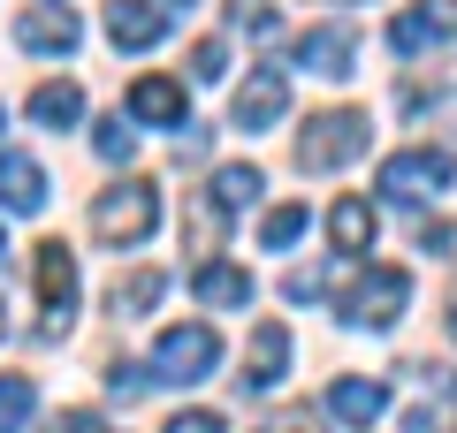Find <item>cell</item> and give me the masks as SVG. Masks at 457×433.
Instances as JSON below:
<instances>
[{
	"label": "cell",
	"mask_w": 457,
	"mask_h": 433,
	"mask_svg": "<svg viewBox=\"0 0 457 433\" xmlns=\"http://www.w3.org/2000/svg\"><path fill=\"white\" fill-rule=\"evenodd\" d=\"M153 228H161V191H153L145 176H130V183H114V191H99V206H92V236H99V243L130 251V243H145Z\"/></svg>",
	"instance_id": "1"
},
{
	"label": "cell",
	"mask_w": 457,
	"mask_h": 433,
	"mask_svg": "<svg viewBox=\"0 0 457 433\" xmlns=\"http://www.w3.org/2000/svg\"><path fill=\"white\" fill-rule=\"evenodd\" d=\"M366 152V114L359 107H328L297 129V167L305 176H328V167H351Z\"/></svg>",
	"instance_id": "2"
},
{
	"label": "cell",
	"mask_w": 457,
	"mask_h": 433,
	"mask_svg": "<svg viewBox=\"0 0 457 433\" xmlns=\"http://www.w3.org/2000/svg\"><path fill=\"white\" fill-rule=\"evenodd\" d=\"M213 365H221V335H213L206 320H191V327H161L145 372H153L161 388H191V380H206Z\"/></svg>",
	"instance_id": "3"
},
{
	"label": "cell",
	"mask_w": 457,
	"mask_h": 433,
	"mask_svg": "<svg viewBox=\"0 0 457 433\" xmlns=\"http://www.w3.org/2000/svg\"><path fill=\"white\" fill-rule=\"evenodd\" d=\"M404 305H411V274L404 266H359V289L343 297V320L381 335V327L404 320Z\"/></svg>",
	"instance_id": "4"
},
{
	"label": "cell",
	"mask_w": 457,
	"mask_h": 433,
	"mask_svg": "<svg viewBox=\"0 0 457 433\" xmlns=\"http://www.w3.org/2000/svg\"><path fill=\"white\" fill-rule=\"evenodd\" d=\"M442 183H450V152L442 144H411V152L381 160V198H396V206H427Z\"/></svg>",
	"instance_id": "5"
},
{
	"label": "cell",
	"mask_w": 457,
	"mask_h": 433,
	"mask_svg": "<svg viewBox=\"0 0 457 433\" xmlns=\"http://www.w3.org/2000/svg\"><path fill=\"white\" fill-rule=\"evenodd\" d=\"M77 251L69 243H38V305H46V327L38 335H69V312H77Z\"/></svg>",
	"instance_id": "6"
},
{
	"label": "cell",
	"mask_w": 457,
	"mask_h": 433,
	"mask_svg": "<svg viewBox=\"0 0 457 433\" xmlns=\"http://www.w3.org/2000/svg\"><path fill=\"white\" fill-rule=\"evenodd\" d=\"M282 114H290V77H282V69H252L245 92L228 99V122L237 129H275Z\"/></svg>",
	"instance_id": "7"
},
{
	"label": "cell",
	"mask_w": 457,
	"mask_h": 433,
	"mask_svg": "<svg viewBox=\"0 0 457 433\" xmlns=\"http://www.w3.org/2000/svg\"><path fill=\"white\" fill-rule=\"evenodd\" d=\"M442 38H457V0H411L404 16L389 23L396 53H427V46H442Z\"/></svg>",
	"instance_id": "8"
},
{
	"label": "cell",
	"mask_w": 457,
	"mask_h": 433,
	"mask_svg": "<svg viewBox=\"0 0 457 433\" xmlns=\"http://www.w3.org/2000/svg\"><path fill=\"white\" fill-rule=\"evenodd\" d=\"M107 38L122 53L161 46V38H168V8H161V0H107Z\"/></svg>",
	"instance_id": "9"
},
{
	"label": "cell",
	"mask_w": 457,
	"mask_h": 433,
	"mask_svg": "<svg viewBox=\"0 0 457 433\" xmlns=\"http://www.w3.org/2000/svg\"><path fill=\"white\" fill-rule=\"evenodd\" d=\"M282 372H290V327H282V320H260V327H252V357H245L237 380H245L252 396H267V388H282Z\"/></svg>",
	"instance_id": "10"
},
{
	"label": "cell",
	"mask_w": 457,
	"mask_h": 433,
	"mask_svg": "<svg viewBox=\"0 0 457 433\" xmlns=\"http://www.w3.org/2000/svg\"><path fill=\"white\" fill-rule=\"evenodd\" d=\"M77 38H84L77 8H23L16 16V46L23 53H77Z\"/></svg>",
	"instance_id": "11"
},
{
	"label": "cell",
	"mask_w": 457,
	"mask_h": 433,
	"mask_svg": "<svg viewBox=\"0 0 457 433\" xmlns=\"http://www.w3.org/2000/svg\"><path fill=\"white\" fill-rule=\"evenodd\" d=\"M130 122H153V129H191L183 84H176V77H137V84H130Z\"/></svg>",
	"instance_id": "12"
},
{
	"label": "cell",
	"mask_w": 457,
	"mask_h": 433,
	"mask_svg": "<svg viewBox=\"0 0 457 433\" xmlns=\"http://www.w3.org/2000/svg\"><path fill=\"white\" fill-rule=\"evenodd\" d=\"M297 61H305L312 77H351V61H359L351 23H320V31H305V38H297Z\"/></svg>",
	"instance_id": "13"
},
{
	"label": "cell",
	"mask_w": 457,
	"mask_h": 433,
	"mask_svg": "<svg viewBox=\"0 0 457 433\" xmlns=\"http://www.w3.org/2000/svg\"><path fill=\"white\" fill-rule=\"evenodd\" d=\"M0 206L8 213H38L46 206V167L31 152H0Z\"/></svg>",
	"instance_id": "14"
},
{
	"label": "cell",
	"mask_w": 457,
	"mask_h": 433,
	"mask_svg": "<svg viewBox=\"0 0 457 433\" xmlns=\"http://www.w3.org/2000/svg\"><path fill=\"white\" fill-rule=\"evenodd\" d=\"M191 289H198V305H213V312H245L252 305V274L228 266V258H206V266L191 274Z\"/></svg>",
	"instance_id": "15"
},
{
	"label": "cell",
	"mask_w": 457,
	"mask_h": 433,
	"mask_svg": "<svg viewBox=\"0 0 457 433\" xmlns=\"http://www.w3.org/2000/svg\"><path fill=\"white\" fill-rule=\"evenodd\" d=\"M328 411H336L343 426L366 433L381 411H389V388H381V380H336V388H328Z\"/></svg>",
	"instance_id": "16"
},
{
	"label": "cell",
	"mask_w": 457,
	"mask_h": 433,
	"mask_svg": "<svg viewBox=\"0 0 457 433\" xmlns=\"http://www.w3.org/2000/svg\"><path fill=\"white\" fill-rule=\"evenodd\" d=\"M374 206L366 198H336V213H328V236H336V251L343 258H359V251H374Z\"/></svg>",
	"instance_id": "17"
},
{
	"label": "cell",
	"mask_w": 457,
	"mask_h": 433,
	"mask_svg": "<svg viewBox=\"0 0 457 433\" xmlns=\"http://www.w3.org/2000/svg\"><path fill=\"white\" fill-rule=\"evenodd\" d=\"M31 122L38 129H77L84 122V84H38V92H31Z\"/></svg>",
	"instance_id": "18"
},
{
	"label": "cell",
	"mask_w": 457,
	"mask_h": 433,
	"mask_svg": "<svg viewBox=\"0 0 457 433\" xmlns=\"http://www.w3.org/2000/svg\"><path fill=\"white\" fill-rule=\"evenodd\" d=\"M260 191H267V176H260V167H252V160H237V167H221V176H213V206H221V213H245V206H260Z\"/></svg>",
	"instance_id": "19"
},
{
	"label": "cell",
	"mask_w": 457,
	"mask_h": 433,
	"mask_svg": "<svg viewBox=\"0 0 457 433\" xmlns=\"http://www.w3.org/2000/svg\"><path fill=\"white\" fill-rule=\"evenodd\" d=\"M161 289H168V274H161V266H137L130 282H114V297H107V305L122 312V320H137L145 305H161Z\"/></svg>",
	"instance_id": "20"
},
{
	"label": "cell",
	"mask_w": 457,
	"mask_h": 433,
	"mask_svg": "<svg viewBox=\"0 0 457 433\" xmlns=\"http://www.w3.org/2000/svg\"><path fill=\"white\" fill-rule=\"evenodd\" d=\"M38 411V388L23 380V372H0V433H23Z\"/></svg>",
	"instance_id": "21"
},
{
	"label": "cell",
	"mask_w": 457,
	"mask_h": 433,
	"mask_svg": "<svg viewBox=\"0 0 457 433\" xmlns=\"http://www.w3.org/2000/svg\"><path fill=\"white\" fill-rule=\"evenodd\" d=\"M305 228H312V213H305V206H275V213L260 221V243H267V251H290Z\"/></svg>",
	"instance_id": "22"
},
{
	"label": "cell",
	"mask_w": 457,
	"mask_h": 433,
	"mask_svg": "<svg viewBox=\"0 0 457 433\" xmlns=\"http://www.w3.org/2000/svg\"><path fill=\"white\" fill-rule=\"evenodd\" d=\"M137 152V129L122 122V114H107V122H99V160H130Z\"/></svg>",
	"instance_id": "23"
},
{
	"label": "cell",
	"mask_w": 457,
	"mask_h": 433,
	"mask_svg": "<svg viewBox=\"0 0 457 433\" xmlns=\"http://www.w3.org/2000/svg\"><path fill=\"white\" fill-rule=\"evenodd\" d=\"M191 77H198V84L228 77V46H221V38H198V46H191Z\"/></svg>",
	"instance_id": "24"
},
{
	"label": "cell",
	"mask_w": 457,
	"mask_h": 433,
	"mask_svg": "<svg viewBox=\"0 0 457 433\" xmlns=\"http://www.w3.org/2000/svg\"><path fill=\"white\" fill-rule=\"evenodd\" d=\"M107 388L130 403V396H145V388H153V372H145V365H107Z\"/></svg>",
	"instance_id": "25"
},
{
	"label": "cell",
	"mask_w": 457,
	"mask_h": 433,
	"mask_svg": "<svg viewBox=\"0 0 457 433\" xmlns=\"http://www.w3.org/2000/svg\"><path fill=\"white\" fill-rule=\"evenodd\" d=\"M161 433H228V426H221V411H176Z\"/></svg>",
	"instance_id": "26"
},
{
	"label": "cell",
	"mask_w": 457,
	"mask_h": 433,
	"mask_svg": "<svg viewBox=\"0 0 457 433\" xmlns=\"http://www.w3.org/2000/svg\"><path fill=\"white\" fill-rule=\"evenodd\" d=\"M46 433H114V426H107L99 411H62V418H54Z\"/></svg>",
	"instance_id": "27"
},
{
	"label": "cell",
	"mask_w": 457,
	"mask_h": 433,
	"mask_svg": "<svg viewBox=\"0 0 457 433\" xmlns=\"http://www.w3.org/2000/svg\"><path fill=\"white\" fill-rule=\"evenodd\" d=\"M450 243H457L450 221H420V251H450Z\"/></svg>",
	"instance_id": "28"
},
{
	"label": "cell",
	"mask_w": 457,
	"mask_h": 433,
	"mask_svg": "<svg viewBox=\"0 0 457 433\" xmlns=\"http://www.w3.org/2000/svg\"><path fill=\"white\" fill-rule=\"evenodd\" d=\"M404 433H435V418H427V411H404Z\"/></svg>",
	"instance_id": "29"
},
{
	"label": "cell",
	"mask_w": 457,
	"mask_h": 433,
	"mask_svg": "<svg viewBox=\"0 0 457 433\" xmlns=\"http://www.w3.org/2000/svg\"><path fill=\"white\" fill-rule=\"evenodd\" d=\"M450 335H457V297H450Z\"/></svg>",
	"instance_id": "30"
},
{
	"label": "cell",
	"mask_w": 457,
	"mask_h": 433,
	"mask_svg": "<svg viewBox=\"0 0 457 433\" xmlns=\"http://www.w3.org/2000/svg\"><path fill=\"white\" fill-rule=\"evenodd\" d=\"M0 335H8V312H0Z\"/></svg>",
	"instance_id": "31"
},
{
	"label": "cell",
	"mask_w": 457,
	"mask_h": 433,
	"mask_svg": "<svg viewBox=\"0 0 457 433\" xmlns=\"http://www.w3.org/2000/svg\"><path fill=\"white\" fill-rule=\"evenodd\" d=\"M0 251H8V236H0Z\"/></svg>",
	"instance_id": "32"
},
{
	"label": "cell",
	"mask_w": 457,
	"mask_h": 433,
	"mask_svg": "<svg viewBox=\"0 0 457 433\" xmlns=\"http://www.w3.org/2000/svg\"><path fill=\"white\" fill-rule=\"evenodd\" d=\"M0 129H8V114H0Z\"/></svg>",
	"instance_id": "33"
}]
</instances>
